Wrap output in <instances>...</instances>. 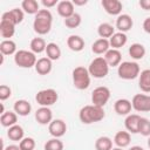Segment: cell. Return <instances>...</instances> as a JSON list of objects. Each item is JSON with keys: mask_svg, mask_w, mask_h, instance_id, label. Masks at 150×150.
Instances as JSON below:
<instances>
[{"mask_svg": "<svg viewBox=\"0 0 150 150\" xmlns=\"http://www.w3.org/2000/svg\"><path fill=\"white\" fill-rule=\"evenodd\" d=\"M57 0H42L41 1V5L46 8V9H48V8H52V7H54V6H57Z\"/></svg>", "mask_w": 150, "mask_h": 150, "instance_id": "obj_41", "label": "cell"}, {"mask_svg": "<svg viewBox=\"0 0 150 150\" xmlns=\"http://www.w3.org/2000/svg\"><path fill=\"white\" fill-rule=\"evenodd\" d=\"M138 87L143 93H150V69H144L139 73Z\"/></svg>", "mask_w": 150, "mask_h": 150, "instance_id": "obj_27", "label": "cell"}, {"mask_svg": "<svg viewBox=\"0 0 150 150\" xmlns=\"http://www.w3.org/2000/svg\"><path fill=\"white\" fill-rule=\"evenodd\" d=\"M4 150H21L19 145H15V144H11V145H7L4 148Z\"/></svg>", "mask_w": 150, "mask_h": 150, "instance_id": "obj_45", "label": "cell"}, {"mask_svg": "<svg viewBox=\"0 0 150 150\" xmlns=\"http://www.w3.org/2000/svg\"><path fill=\"white\" fill-rule=\"evenodd\" d=\"M130 142H131V135L128 131H122L121 130V131H117L114 136V143L118 148L123 149V148L128 146L130 144Z\"/></svg>", "mask_w": 150, "mask_h": 150, "instance_id": "obj_23", "label": "cell"}, {"mask_svg": "<svg viewBox=\"0 0 150 150\" xmlns=\"http://www.w3.org/2000/svg\"><path fill=\"white\" fill-rule=\"evenodd\" d=\"M141 116L138 114H129L124 120V127L130 134H138V123Z\"/></svg>", "mask_w": 150, "mask_h": 150, "instance_id": "obj_18", "label": "cell"}, {"mask_svg": "<svg viewBox=\"0 0 150 150\" xmlns=\"http://www.w3.org/2000/svg\"><path fill=\"white\" fill-rule=\"evenodd\" d=\"M29 47H30V52H33L34 54H40V53L46 52L47 43H46L45 39H42V38H34V39H32Z\"/></svg>", "mask_w": 150, "mask_h": 150, "instance_id": "obj_33", "label": "cell"}, {"mask_svg": "<svg viewBox=\"0 0 150 150\" xmlns=\"http://www.w3.org/2000/svg\"><path fill=\"white\" fill-rule=\"evenodd\" d=\"M132 109L138 112H148L150 111V95L145 94H136L131 100Z\"/></svg>", "mask_w": 150, "mask_h": 150, "instance_id": "obj_9", "label": "cell"}, {"mask_svg": "<svg viewBox=\"0 0 150 150\" xmlns=\"http://www.w3.org/2000/svg\"><path fill=\"white\" fill-rule=\"evenodd\" d=\"M96 150H111L112 149V139L108 136H101L95 141Z\"/></svg>", "mask_w": 150, "mask_h": 150, "instance_id": "obj_35", "label": "cell"}, {"mask_svg": "<svg viewBox=\"0 0 150 150\" xmlns=\"http://www.w3.org/2000/svg\"><path fill=\"white\" fill-rule=\"evenodd\" d=\"M87 0H73V4H74V6H84V5H87Z\"/></svg>", "mask_w": 150, "mask_h": 150, "instance_id": "obj_44", "label": "cell"}, {"mask_svg": "<svg viewBox=\"0 0 150 150\" xmlns=\"http://www.w3.org/2000/svg\"><path fill=\"white\" fill-rule=\"evenodd\" d=\"M12 95V89L11 87H8L7 84H1L0 86V100L1 101H6L7 98H9Z\"/></svg>", "mask_w": 150, "mask_h": 150, "instance_id": "obj_40", "label": "cell"}, {"mask_svg": "<svg viewBox=\"0 0 150 150\" xmlns=\"http://www.w3.org/2000/svg\"><path fill=\"white\" fill-rule=\"evenodd\" d=\"M138 5H139L144 11H150V0H139Z\"/></svg>", "mask_w": 150, "mask_h": 150, "instance_id": "obj_42", "label": "cell"}, {"mask_svg": "<svg viewBox=\"0 0 150 150\" xmlns=\"http://www.w3.org/2000/svg\"><path fill=\"white\" fill-rule=\"evenodd\" d=\"M16 50V43L13 40H2L0 43V53L2 55H13Z\"/></svg>", "mask_w": 150, "mask_h": 150, "instance_id": "obj_34", "label": "cell"}, {"mask_svg": "<svg viewBox=\"0 0 150 150\" xmlns=\"http://www.w3.org/2000/svg\"><path fill=\"white\" fill-rule=\"evenodd\" d=\"M35 120L42 125H47L53 121V112L49 107H40L35 111Z\"/></svg>", "mask_w": 150, "mask_h": 150, "instance_id": "obj_14", "label": "cell"}, {"mask_svg": "<svg viewBox=\"0 0 150 150\" xmlns=\"http://www.w3.org/2000/svg\"><path fill=\"white\" fill-rule=\"evenodd\" d=\"M21 9L27 14H38L40 11V5L36 0H23L21 2Z\"/></svg>", "mask_w": 150, "mask_h": 150, "instance_id": "obj_32", "label": "cell"}, {"mask_svg": "<svg viewBox=\"0 0 150 150\" xmlns=\"http://www.w3.org/2000/svg\"><path fill=\"white\" fill-rule=\"evenodd\" d=\"M13 109L19 116H28L32 111V105L26 100H18L14 102Z\"/></svg>", "mask_w": 150, "mask_h": 150, "instance_id": "obj_21", "label": "cell"}, {"mask_svg": "<svg viewBox=\"0 0 150 150\" xmlns=\"http://www.w3.org/2000/svg\"><path fill=\"white\" fill-rule=\"evenodd\" d=\"M5 112V107H4V103H0V114L2 115Z\"/></svg>", "mask_w": 150, "mask_h": 150, "instance_id": "obj_47", "label": "cell"}, {"mask_svg": "<svg viewBox=\"0 0 150 150\" xmlns=\"http://www.w3.org/2000/svg\"><path fill=\"white\" fill-rule=\"evenodd\" d=\"M81 21H82L81 15L79 13H74L71 16L64 19V25H66V27H68L70 29H74V28H77L81 25Z\"/></svg>", "mask_w": 150, "mask_h": 150, "instance_id": "obj_36", "label": "cell"}, {"mask_svg": "<svg viewBox=\"0 0 150 150\" xmlns=\"http://www.w3.org/2000/svg\"><path fill=\"white\" fill-rule=\"evenodd\" d=\"M111 150H123L122 148H118V146H116V148H112Z\"/></svg>", "mask_w": 150, "mask_h": 150, "instance_id": "obj_48", "label": "cell"}, {"mask_svg": "<svg viewBox=\"0 0 150 150\" xmlns=\"http://www.w3.org/2000/svg\"><path fill=\"white\" fill-rule=\"evenodd\" d=\"M131 109H132L131 101L127 98H118L114 103V110L120 116H128L131 112Z\"/></svg>", "mask_w": 150, "mask_h": 150, "instance_id": "obj_13", "label": "cell"}, {"mask_svg": "<svg viewBox=\"0 0 150 150\" xmlns=\"http://www.w3.org/2000/svg\"><path fill=\"white\" fill-rule=\"evenodd\" d=\"M110 49V43L108 39H97L93 45H91V52L94 54L101 55V54H105L108 50Z\"/></svg>", "mask_w": 150, "mask_h": 150, "instance_id": "obj_22", "label": "cell"}, {"mask_svg": "<svg viewBox=\"0 0 150 150\" xmlns=\"http://www.w3.org/2000/svg\"><path fill=\"white\" fill-rule=\"evenodd\" d=\"M46 54L49 60L56 61L61 57V48L55 42H49L47 43V47H46Z\"/></svg>", "mask_w": 150, "mask_h": 150, "instance_id": "obj_31", "label": "cell"}, {"mask_svg": "<svg viewBox=\"0 0 150 150\" xmlns=\"http://www.w3.org/2000/svg\"><path fill=\"white\" fill-rule=\"evenodd\" d=\"M73 77V84L79 90H84L90 86V74L88 71V68L83 66L75 67L71 73Z\"/></svg>", "mask_w": 150, "mask_h": 150, "instance_id": "obj_3", "label": "cell"}, {"mask_svg": "<svg viewBox=\"0 0 150 150\" xmlns=\"http://www.w3.org/2000/svg\"><path fill=\"white\" fill-rule=\"evenodd\" d=\"M88 71L90 76L94 79H103L109 73V66L103 56H97L90 62Z\"/></svg>", "mask_w": 150, "mask_h": 150, "instance_id": "obj_5", "label": "cell"}, {"mask_svg": "<svg viewBox=\"0 0 150 150\" xmlns=\"http://www.w3.org/2000/svg\"><path fill=\"white\" fill-rule=\"evenodd\" d=\"M23 16H25V12L21 8H13V9L5 12L1 15V20L12 22L13 25L16 26L18 23H21L23 21Z\"/></svg>", "mask_w": 150, "mask_h": 150, "instance_id": "obj_11", "label": "cell"}, {"mask_svg": "<svg viewBox=\"0 0 150 150\" xmlns=\"http://www.w3.org/2000/svg\"><path fill=\"white\" fill-rule=\"evenodd\" d=\"M97 34L100 35L101 39H110L114 34H115V28L112 25L108 23V22H103L100 23L97 27Z\"/></svg>", "mask_w": 150, "mask_h": 150, "instance_id": "obj_30", "label": "cell"}, {"mask_svg": "<svg viewBox=\"0 0 150 150\" xmlns=\"http://www.w3.org/2000/svg\"><path fill=\"white\" fill-rule=\"evenodd\" d=\"M19 146L21 150H34L35 149V141L32 137H23L19 142Z\"/></svg>", "mask_w": 150, "mask_h": 150, "instance_id": "obj_39", "label": "cell"}, {"mask_svg": "<svg viewBox=\"0 0 150 150\" xmlns=\"http://www.w3.org/2000/svg\"><path fill=\"white\" fill-rule=\"evenodd\" d=\"M128 41V36L125 33H122V32H117L115 33L110 39H109V43H110V48H114V49H120L122 48Z\"/></svg>", "mask_w": 150, "mask_h": 150, "instance_id": "obj_25", "label": "cell"}, {"mask_svg": "<svg viewBox=\"0 0 150 150\" xmlns=\"http://www.w3.org/2000/svg\"><path fill=\"white\" fill-rule=\"evenodd\" d=\"M129 55L131 56V59L134 60H142L145 55V47L142 45V43H132L130 47H129Z\"/></svg>", "mask_w": 150, "mask_h": 150, "instance_id": "obj_28", "label": "cell"}, {"mask_svg": "<svg viewBox=\"0 0 150 150\" xmlns=\"http://www.w3.org/2000/svg\"><path fill=\"white\" fill-rule=\"evenodd\" d=\"M14 33H15V25L5 20L0 21V35L4 40H11Z\"/></svg>", "mask_w": 150, "mask_h": 150, "instance_id": "obj_24", "label": "cell"}, {"mask_svg": "<svg viewBox=\"0 0 150 150\" xmlns=\"http://www.w3.org/2000/svg\"><path fill=\"white\" fill-rule=\"evenodd\" d=\"M104 60L107 61L109 67H118L122 62V54L120 49H114L110 48L105 54H104Z\"/></svg>", "mask_w": 150, "mask_h": 150, "instance_id": "obj_16", "label": "cell"}, {"mask_svg": "<svg viewBox=\"0 0 150 150\" xmlns=\"http://www.w3.org/2000/svg\"><path fill=\"white\" fill-rule=\"evenodd\" d=\"M129 150H144L142 146H139V145H134V146H131Z\"/></svg>", "mask_w": 150, "mask_h": 150, "instance_id": "obj_46", "label": "cell"}, {"mask_svg": "<svg viewBox=\"0 0 150 150\" xmlns=\"http://www.w3.org/2000/svg\"><path fill=\"white\" fill-rule=\"evenodd\" d=\"M143 29H144L145 33L150 34V16L144 19V21H143Z\"/></svg>", "mask_w": 150, "mask_h": 150, "instance_id": "obj_43", "label": "cell"}, {"mask_svg": "<svg viewBox=\"0 0 150 150\" xmlns=\"http://www.w3.org/2000/svg\"><path fill=\"white\" fill-rule=\"evenodd\" d=\"M23 136H25V131H23L22 127L19 124H15V125L8 128V130H7V137L11 141L20 142L23 138Z\"/></svg>", "mask_w": 150, "mask_h": 150, "instance_id": "obj_29", "label": "cell"}, {"mask_svg": "<svg viewBox=\"0 0 150 150\" xmlns=\"http://www.w3.org/2000/svg\"><path fill=\"white\" fill-rule=\"evenodd\" d=\"M138 134L145 137L150 136V120H148L146 117H141L138 123Z\"/></svg>", "mask_w": 150, "mask_h": 150, "instance_id": "obj_37", "label": "cell"}, {"mask_svg": "<svg viewBox=\"0 0 150 150\" xmlns=\"http://www.w3.org/2000/svg\"><path fill=\"white\" fill-rule=\"evenodd\" d=\"M18 122V114L15 111H5L1 116H0V123L2 127L5 128H11L13 125H15Z\"/></svg>", "mask_w": 150, "mask_h": 150, "instance_id": "obj_26", "label": "cell"}, {"mask_svg": "<svg viewBox=\"0 0 150 150\" xmlns=\"http://www.w3.org/2000/svg\"><path fill=\"white\" fill-rule=\"evenodd\" d=\"M110 98V89L105 86H100L95 88L91 93V103L94 105L103 108Z\"/></svg>", "mask_w": 150, "mask_h": 150, "instance_id": "obj_8", "label": "cell"}, {"mask_svg": "<svg viewBox=\"0 0 150 150\" xmlns=\"http://www.w3.org/2000/svg\"><path fill=\"white\" fill-rule=\"evenodd\" d=\"M105 112L104 109L94 104H88L81 108L79 112V118L83 124H93L100 122L104 118Z\"/></svg>", "mask_w": 150, "mask_h": 150, "instance_id": "obj_2", "label": "cell"}, {"mask_svg": "<svg viewBox=\"0 0 150 150\" xmlns=\"http://www.w3.org/2000/svg\"><path fill=\"white\" fill-rule=\"evenodd\" d=\"M141 68L137 62L134 61H124L117 67V74L122 80H134L139 76Z\"/></svg>", "mask_w": 150, "mask_h": 150, "instance_id": "obj_4", "label": "cell"}, {"mask_svg": "<svg viewBox=\"0 0 150 150\" xmlns=\"http://www.w3.org/2000/svg\"><path fill=\"white\" fill-rule=\"evenodd\" d=\"M148 146L150 148V136H149V138H148Z\"/></svg>", "mask_w": 150, "mask_h": 150, "instance_id": "obj_49", "label": "cell"}, {"mask_svg": "<svg viewBox=\"0 0 150 150\" xmlns=\"http://www.w3.org/2000/svg\"><path fill=\"white\" fill-rule=\"evenodd\" d=\"M101 5L103 9L110 15H121L123 5L120 0H102Z\"/></svg>", "mask_w": 150, "mask_h": 150, "instance_id": "obj_12", "label": "cell"}, {"mask_svg": "<svg viewBox=\"0 0 150 150\" xmlns=\"http://www.w3.org/2000/svg\"><path fill=\"white\" fill-rule=\"evenodd\" d=\"M57 100H59V94L53 88L39 90L35 95V101L41 107H50V105L55 104L57 102Z\"/></svg>", "mask_w": 150, "mask_h": 150, "instance_id": "obj_7", "label": "cell"}, {"mask_svg": "<svg viewBox=\"0 0 150 150\" xmlns=\"http://www.w3.org/2000/svg\"><path fill=\"white\" fill-rule=\"evenodd\" d=\"M34 68H35V70L39 75H48L52 71V68H53L52 60H49L47 56L41 57L36 61V64H35Z\"/></svg>", "mask_w": 150, "mask_h": 150, "instance_id": "obj_19", "label": "cell"}, {"mask_svg": "<svg viewBox=\"0 0 150 150\" xmlns=\"http://www.w3.org/2000/svg\"><path fill=\"white\" fill-rule=\"evenodd\" d=\"M56 11H57V13H59L60 16H62L63 19H67V18L71 16L75 13V6H74L73 1L62 0V1H60L57 4Z\"/></svg>", "mask_w": 150, "mask_h": 150, "instance_id": "obj_15", "label": "cell"}, {"mask_svg": "<svg viewBox=\"0 0 150 150\" xmlns=\"http://www.w3.org/2000/svg\"><path fill=\"white\" fill-rule=\"evenodd\" d=\"M48 131L53 137L60 138V137L64 136V134L67 131V124L63 120H60V118L53 120L48 124Z\"/></svg>", "mask_w": 150, "mask_h": 150, "instance_id": "obj_10", "label": "cell"}, {"mask_svg": "<svg viewBox=\"0 0 150 150\" xmlns=\"http://www.w3.org/2000/svg\"><path fill=\"white\" fill-rule=\"evenodd\" d=\"M45 150H63V143L60 138H50L45 143Z\"/></svg>", "mask_w": 150, "mask_h": 150, "instance_id": "obj_38", "label": "cell"}, {"mask_svg": "<svg viewBox=\"0 0 150 150\" xmlns=\"http://www.w3.org/2000/svg\"><path fill=\"white\" fill-rule=\"evenodd\" d=\"M53 25V14L49 9H40L38 14H35L33 21V29L39 35H46L50 32Z\"/></svg>", "mask_w": 150, "mask_h": 150, "instance_id": "obj_1", "label": "cell"}, {"mask_svg": "<svg viewBox=\"0 0 150 150\" xmlns=\"http://www.w3.org/2000/svg\"><path fill=\"white\" fill-rule=\"evenodd\" d=\"M132 25H134V21L129 14H121L116 19V28L118 29V32L125 33L132 28Z\"/></svg>", "mask_w": 150, "mask_h": 150, "instance_id": "obj_17", "label": "cell"}, {"mask_svg": "<svg viewBox=\"0 0 150 150\" xmlns=\"http://www.w3.org/2000/svg\"><path fill=\"white\" fill-rule=\"evenodd\" d=\"M84 40L80 35H70L67 39V46L73 52H81L84 48Z\"/></svg>", "mask_w": 150, "mask_h": 150, "instance_id": "obj_20", "label": "cell"}, {"mask_svg": "<svg viewBox=\"0 0 150 150\" xmlns=\"http://www.w3.org/2000/svg\"><path fill=\"white\" fill-rule=\"evenodd\" d=\"M36 56L33 52L26 50V49H20L14 54V62L18 67L20 68H32L35 67L36 64Z\"/></svg>", "mask_w": 150, "mask_h": 150, "instance_id": "obj_6", "label": "cell"}]
</instances>
